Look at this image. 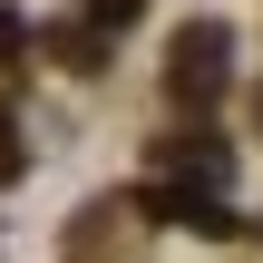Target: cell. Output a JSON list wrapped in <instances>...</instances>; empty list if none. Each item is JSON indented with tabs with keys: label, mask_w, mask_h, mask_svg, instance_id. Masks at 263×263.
I'll list each match as a JSON object with an SVG mask.
<instances>
[{
	"label": "cell",
	"mask_w": 263,
	"mask_h": 263,
	"mask_svg": "<svg viewBox=\"0 0 263 263\" xmlns=\"http://www.w3.org/2000/svg\"><path fill=\"white\" fill-rule=\"evenodd\" d=\"M215 78H224V29H185V39H176V88L205 98Z\"/></svg>",
	"instance_id": "obj_1"
}]
</instances>
